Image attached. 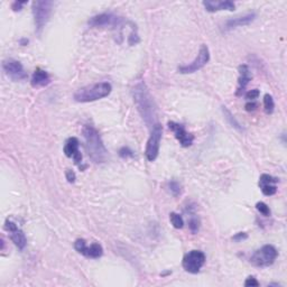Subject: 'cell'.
<instances>
[{
  "label": "cell",
  "instance_id": "1",
  "mask_svg": "<svg viewBox=\"0 0 287 287\" xmlns=\"http://www.w3.org/2000/svg\"><path fill=\"white\" fill-rule=\"evenodd\" d=\"M131 92L138 112L140 113L146 125L152 129L159 123L157 121V107L146 83L144 81H138L133 85Z\"/></svg>",
  "mask_w": 287,
  "mask_h": 287
},
{
  "label": "cell",
  "instance_id": "2",
  "mask_svg": "<svg viewBox=\"0 0 287 287\" xmlns=\"http://www.w3.org/2000/svg\"><path fill=\"white\" fill-rule=\"evenodd\" d=\"M82 133L85 141V150H87L90 159L98 164L106 162L108 153L97 129L92 125H85Z\"/></svg>",
  "mask_w": 287,
  "mask_h": 287
},
{
  "label": "cell",
  "instance_id": "3",
  "mask_svg": "<svg viewBox=\"0 0 287 287\" xmlns=\"http://www.w3.org/2000/svg\"><path fill=\"white\" fill-rule=\"evenodd\" d=\"M112 87L109 82H99L79 89L74 93V100L78 102H93L108 97Z\"/></svg>",
  "mask_w": 287,
  "mask_h": 287
},
{
  "label": "cell",
  "instance_id": "4",
  "mask_svg": "<svg viewBox=\"0 0 287 287\" xmlns=\"http://www.w3.org/2000/svg\"><path fill=\"white\" fill-rule=\"evenodd\" d=\"M52 8H53V3L49 0H36L33 3V16H34V22L36 26V31L41 33L43 28L49 22L52 14Z\"/></svg>",
  "mask_w": 287,
  "mask_h": 287
},
{
  "label": "cell",
  "instance_id": "5",
  "mask_svg": "<svg viewBox=\"0 0 287 287\" xmlns=\"http://www.w3.org/2000/svg\"><path fill=\"white\" fill-rule=\"evenodd\" d=\"M278 257V251L272 245H265L250 257V262L256 267H269Z\"/></svg>",
  "mask_w": 287,
  "mask_h": 287
},
{
  "label": "cell",
  "instance_id": "6",
  "mask_svg": "<svg viewBox=\"0 0 287 287\" xmlns=\"http://www.w3.org/2000/svg\"><path fill=\"white\" fill-rule=\"evenodd\" d=\"M162 135H163V127L159 122L157 125H155L152 128L151 137H150V139H148L147 145H146L145 155H146V159L150 162H154L157 159V156H159Z\"/></svg>",
  "mask_w": 287,
  "mask_h": 287
},
{
  "label": "cell",
  "instance_id": "7",
  "mask_svg": "<svg viewBox=\"0 0 287 287\" xmlns=\"http://www.w3.org/2000/svg\"><path fill=\"white\" fill-rule=\"evenodd\" d=\"M210 60V52H209V47L207 45H202L200 47L199 54L198 56L195 57V60L191 63L186 64V65H181L179 66V72L182 74H191V73H195L199 70H201L203 66L207 65V63Z\"/></svg>",
  "mask_w": 287,
  "mask_h": 287
},
{
  "label": "cell",
  "instance_id": "8",
  "mask_svg": "<svg viewBox=\"0 0 287 287\" xmlns=\"http://www.w3.org/2000/svg\"><path fill=\"white\" fill-rule=\"evenodd\" d=\"M205 260H207V257H205L203 251L191 250L184 256L182 265H183V268L188 272L198 274L200 269L202 268L203 265L205 264Z\"/></svg>",
  "mask_w": 287,
  "mask_h": 287
},
{
  "label": "cell",
  "instance_id": "9",
  "mask_svg": "<svg viewBox=\"0 0 287 287\" xmlns=\"http://www.w3.org/2000/svg\"><path fill=\"white\" fill-rule=\"evenodd\" d=\"M123 19L113 15L111 13H104L93 16L88 22L90 27L93 28H118L122 25Z\"/></svg>",
  "mask_w": 287,
  "mask_h": 287
},
{
  "label": "cell",
  "instance_id": "10",
  "mask_svg": "<svg viewBox=\"0 0 287 287\" xmlns=\"http://www.w3.org/2000/svg\"><path fill=\"white\" fill-rule=\"evenodd\" d=\"M3 69L8 78H11L13 81H23L27 79V72L21 62L17 60L8 59L4 61Z\"/></svg>",
  "mask_w": 287,
  "mask_h": 287
},
{
  "label": "cell",
  "instance_id": "11",
  "mask_svg": "<svg viewBox=\"0 0 287 287\" xmlns=\"http://www.w3.org/2000/svg\"><path fill=\"white\" fill-rule=\"evenodd\" d=\"M74 248L81 255H83L88 258H92V259H97L103 255V248L100 243L94 242L92 245L88 246L87 241L84 239H78L74 242Z\"/></svg>",
  "mask_w": 287,
  "mask_h": 287
},
{
  "label": "cell",
  "instance_id": "12",
  "mask_svg": "<svg viewBox=\"0 0 287 287\" xmlns=\"http://www.w3.org/2000/svg\"><path fill=\"white\" fill-rule=\"evenodd\" d=\"M80 141L76 137H71L66 140L64 145V154L66 157H70V159H73L74 163L79 166V169L81 171H83L85 169V166L82 165V154H81L79 151Z\"/></svg>",
  "mask_w": 287,
  "mask_h": 287
},
{
  "label": "cell",
  "instance_id": "13",
  "mask_svg": "<svg viewBox=\"0 0 287 287\" xmlns=\"http://www.w3.org/2000/svg\"><path fill=\"white\" fill-rule=\"evenodd\" d=\"M5 228H6V230L9 232V238H11V240L15 243V246L18 249L23 250L27 245V239L25 233L17 227L16 223H14L9 219H7L6 222H5Z\"/></svg>",
  "mask_w": 287,
  "mask_h": 287
},
{
  "label": "cell",
  "instance_id": "14",
  "mask_svg": "<svg viewBox=\"0 0 287 287\" xmlns=\"http://www.w3.org/2000/svg\"><path fill=\"white\" fill-rule=\"evenodd\" d=\"M169 128L174 132L175 138L179 140L181 146L190 147L191 145H192L194 141V136L192 135V133L186 131V129L184 128L183 125H181V123H178V122H174V121H170Z\"/></svg>",
  "mask_w": 287,
  "mask_h": 287
},
{
  "label": "cell",
  "instance_id": "15",
  "mask_svg": "<svg viewBox=\"0 0 287 287\" xmlns=\"http://www.w3.org/2000/svg\"><path fill=\"white\" fill-rule=\"evenodd\" d=\"M277 183H278V179L272 178L271 175L268 174H262L259 178V188L262 194L266 195V197H271V195L276 194Z\"/></svg>",
  "mask_w": 287,
  "mask_h": 287
},
{
  "label": "cell",
  "instance_id": "16",
  "mask_svg": "<svg viewBox=\"0 0 287 287\" xmlns=\"http://www.w3.org/2000/svg\"><path fill=\"white\" fill-rule=\"evenodd\" d=\"M256 17L257 16L255 13H249V14H246V15L229 19V21H227L226 25H224V31H231L237 27L249 25V24H251L253 21H255Z\"/></svg>",
  "mask_w": 287,
  "mask_h": 287
},
{
  "label": "cell",
  "instance_id": "17",
  "mask_svg": "<svg viewBox=\"0 0 287 287\" xmlns=\"http://www.w3.org/2000/svg\"><path fill=\"white\" fill-rule=\"evenodd\" d=\"M239 71V79H238V89H237V95H241L243 91L247 88V85L252 79L251 72L249 70V66L247 64H242L238 68Z\"/></svg>",
  "mask_w": 287,
  "mask_h": 287
},
{
  "label": "cell",
  "instance_id": "18",
  "mask_svg": "<svg viewBox=\"0 0 287 287\" xmlns=\"http://www.w3.org/2000/svg\"><path fill=\"white\" fill-rule=\"evenodd\" d=\"M203 6L210 13H215L220 11H229L233 12L236 8V5L229 0H224V2H203Z\"/></svg>",
  "mask_w": 287,
  "mask_h": 287
},
{
  "label": "cell",
  "instance_id": "19",
  "mask_svg": "<svg viewBox=\"0 0 287 287\" xmlns=\"http://www.w3.org/2000/svg\"><path fill=\"white\" fill-rule=\"evenodd\" d=\"M51 83V78L50 74L47 73L45 70L42 69H36L34 73H33V78H32V85L34 88H43L46 87Z\"/></svg>",
  "mask_w": 287,
  "mask_h": 287
},
{
  "label": "cell",
  "instance_id": "20",
  "mask_svg": "<svg viewBox=\"0 0 287 287\" xmlns=\"http://www.w3.org/2000/svg\"><path fill=\"white\" fill-rule=\"evenodd\" d=\"M222 112L224 114V118H226V120L229 122V125H230L232 128L237 129V130H239V131L242 130V127L240 126V123H239L237 119L234 118L233 114L229 111L227 107H222Z\"/></svg>",
  "mask_w": 287,
  "mask_h": 287
},
{
  "label": "cell",
  "instance_id": "21",
  "mask_svg": "<svg viewBox=\"0 0 287 287\" xmlns=\"http://www.w3.org/2000/svg\"><path fill=\"white\" fill-rule=\"evenodd\" d=\"M170 220H171L172 226H173L175 229H182V228H183L184 220H183V218H182V215H180L179 213L172 212L170 214Z\"/></svg>",
  "mask_w": 287,
  "mask_h": 287
},
{
  "label": "cell",
  "instance_id": "22",
  "mask_svg": "<svg viewBox=\"0 0 287 287\" xmlns=\"http://www.w3.org/2000/svg\"><path fill=\"white\" fill-rule=\"evenodd\" d=\"M264 108H265V111L266 113H272L274 112V109H275V102H274V99L270 94H265L264 97Z\"/></svg>",
  "mask_w": 287,
  "mask_h": 287
},
{
  "label": "cell",
  "instance_id": "23",
  "mask_svg": "<svg viewBox=\"0 0 287 287\" xmlns=\"http://www.w3.org/2000/svg\"><path fill=\"white\" fill-rule=\"evenodd\" d=\"M169 189L171 191V193L174 195V197H178V195L181 194V185L179 182H176V181H171L170 183H169Z\"/></svg>",
  "mask_w": 287,
  "mask_h": 287
},
{
  "label": "cell",
  "instance_id": "24",
  "mask_svg": "<svg viewBox=\"0 0 287 287\" xmlns=\"http://www.w3.org/2000/svg\"><path fill=\"white\" fill-rule=\"evenodd\" d=\"M189 228L193 233H198L200 229V220L197 217H192L189 220Z\"/></svg>",
  "mask_w": 287,
  "mask_h": 287
},
{
  "label": "cell",
  "instance_id": "25",
  "mask_svg": "<svg viewBox=\"0 0 287 287\" xmlns=\"http://www.w3.org/2000/svg\"><path fill=\"white\" fill-rule=\"evenodd\" d=\"M256 209L259 211L262 215H265V217H269L270 215V209L268 205L264 202H258L256 204Z\"/></svg>",
  "mask_w": 287,
  "mask_h": 287
},
{
  "label": "cell",
  "instance_id": "26",
  "mask_svg": "<svg viewBox=\"0 0 287 287\" xmlns=\"http://www.w3.org/2000/svg\"><path fill=\"white\" fill-rule=\"evenodd\" d=\"M259 90H257V89H253V90H250V91H248V92L246 93V99L248 100V101H255V100L259 97Z\"/></svg>",
  "mask_w": 287,
  "mask_h": 287
},
{
  "label": "cell",
  "instance_id": "27",
  "mask_svg": "<svg viewBox=\"0 0 287 287\" xmlns=\"http://www.w3.org/2000/svg\"><path fill=\"white\" fill-rule=\"evenodd\" d=\"M119 155H120L121 157H123V159H127V157H132L133 154H132V151L129 150L128 147H122L120 151H119Z\"/></svg>",
  "mask_w": 287,
  "mask_h": 287
},
{
  "label": "cell",
  "instance_id": "28",
  "mask_svg": "<svg viewBox=\"0 0 287 287\" xmlns=\"http://www.w3.org/2000/svg\"><path fill=\"white\" fill-rule=\"evenodd\" d=\"M245 286H246V287H250V286H256V287H257V286H259V283H258L255 277L250 276V277H248V278L246 279Z\"/></svg>",
  "mask_w": 287,
  "mask_h": 287
},
{
  "label": "cell",
  "instance_id": "29",
  "mask_svg": "<svg viewBox=\"0 0 287 287\" xmlns=\"http://www.w3.org/2000/svg\"><path fill=\"white\" fill-rule=\"evenodd\" d=\"M27 2H14L13 5H12V8H13V11L14 12H19V11H22V8L24 5H26Z\"/></svg>",
  "mask_w": 287,
  "mask_h": 287
},
{
  "label": "cell",
  "instance_id": "30",
  "mask_svg": "<svg viewBox=\"0 0 287 287\" xmlns=\"http://www.w3.org/2000/svg\"><path fill=\"white\" fill-rule=\"evenodd\" d=\"M247 238H248V234L246 232H238L237 234H234V236L232 237L234 241H242Z\"/></svg>",
  "mask_w": 287,
  "mask_h": 287
},
{
  "label": "cell",
  "instance_id": "31",
  "mask_svg": "<svg viewBox=\"0 0 287 287\" xmlns=\"http://www.w3.org/2000/svg\"><path fill=\"white\" fill-rule=\"evenodd\" d=\"M65 176H66V180H68L69 183H74L75 182V174H74L73 171H71V170L66 171Z\"/></svg>",
  "mask_w": 287,
  "mask_h": 287
},
{
  "label": "cell",
  "instance_id": "32",
  "mask_svg": "<svg viewBox=\"0 0 287 287\" xmlns=\"http://www.w3.org/2000/svg\"><path fill=\"white\" fill-rule=\"evenodd\" d=\"M257 107H258V104L256 102H253V101H249L245 106L247 111H255V110L257 109Z\"/></svg>",
  "mask_w": 287,
  "mask_h": 287
},
{
  "label": "cell",
  "instance_id": "33",
  "mask_svg": "<svg viewBox=\"0 0 287 287\" xmlns=\"http://www.w3.org/2000/svg\"><path fill=\"white\" fill-rule=\"evenodd\" d=\"M21 44H22L23 46L27 45V44H28V40H25V38H24V40H22V41H21Z\"/></svg>",
  "mask_w": 287,
  "mask_h": 287
}]
</instances>
